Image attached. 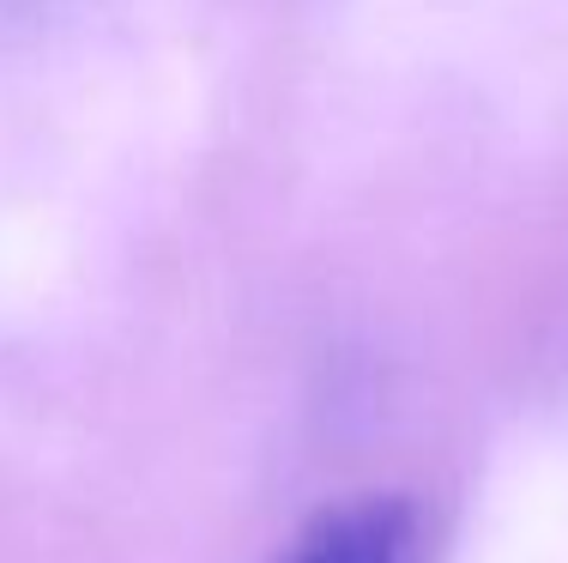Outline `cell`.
<instances>
[{"instance_id":"cell-1","label":"cell","mask_w":568,"mask_h":563,"mask_svg":"<svg viewBox=\"0 0 568 563\" xmlns=\"http://www.w3.org/2000/svg\"><path fill=\"white\" fill-rule=\"evenodd\" d=\"M278 563H424V527L417 509L399 497H363L315 515Z\"/></svg>"},{"instance_id":"cell-2","label":"cell","mask_w":568,"mask_h":563,"mask_svg":"<svg viewBox=\"0 0 568 563\" xmlns=\"http://www.w3.org/2000/svg\"><path fill=\"white\" fill-rule=\"evenodd\" d=\"M61 0H0V24H19V19H43V12H55Z\"/></svg>"}]
</instances>
